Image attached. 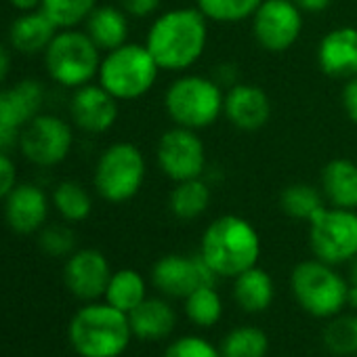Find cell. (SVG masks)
<instances>
[{"mask_svg": "<svg viewBox=\"0 0 357 357\" xmlns=\"http://www.w3.org/2000/svg\"><path fill=\"white\" fill-rule=\"evenodd\" d=\"M143 45L162 72L183 74L208 47V20L198 7L170 9L153 20Z\"/></svg>", "mask_w": 357, "mask_h": 357, "instance_id": "cell-1", "label": "cell"}, {"mask_svg": "<svg viewBox=\"0 0 357 357\" xmlns=\"http://www.w3.org/2000/svg\"><path fill=\"white\" fill-rule=\"evenodd\" d=\"M200 255L219 278H236L259 263L261 238L244 217L223 215L204 229Z\"/></svg>", "mask_w": 357, "mask_h": 357, "instance_id": "cell-2", "label": "cell"}, {"mask_svg": "<svg viewBox=\"0 0 357 357\" xmlns=\"http://www.w3.org/2000/svg\"><path fill=\"white\" fill-rule=\"evenodd\" d=\"M132 330L128 313L109 303H91L82 307L70 324V342L80 357H120Z\"/></svg>", "mask_w": 357, "mask_h": 357, "instance_id": "cell-3", "label": "cell"}, {"mask_svg": "<svg viewBox=\"0 0 357 357\" xmlns=\"http://www.w3.org/2000/svg\"><path fill=\"white\" fill-rule=\"evenodd\" d=\"M225 91L202 74H181L164 93V109L174 126L204 130L223 116Z\"/></svg>", "mask_w": 357, "mask_h": 357, "instance_id": "cell-4", "label": "cell"}, {"mask_svg": "<svg viewBox=\"0 0 357 357\" xmlns=\"http://www.w3.org/2000/svg\"><path fill=\"white\" fill-rule=\"evenodd\" d=\"M160 72L145 45L126 43L103 55L97 80L118 101H135L153 89Z\"/></svg>", "mask_w": 357, "mask_h": 357, "instance_id": "cell-5", "label": "cell"}, {"mask_svg": "<svg viewBox=\"0 0 357 357\" xmlns=\"http://www.w3.org/2000/svg\"><path fill=\"white\" fill-rule=\"evenodd\" d=\"M145 176L147 160L143 151L135 143L118 141L101 151L93 172V185L105 202L124 204L141 192Z\"/></svg>", "mask_w": 357, "mask_h": 357, "instance_id": "cell-6", "label": "cell"}, {"mask_svg": "<svg viewBox=\"0 0 357 357\" xmlns=\"http://www.w3.org/2000/svg\"><path fill=\"white\" fill-rule=\"evenodd\" d=\"M101 51L86 32L76 28L59 30L45 51V68L49 78L66 89H80L99 74Z\"/></svg>", "mask_w": 357, "mask_h": 357, "instance_id": "cell-7", "label": "cell"}, {"mask_svg": "<svg viewBox=\"0 0 357 357\" xmlns=\"http://www.w3.org/2000/svg\"><path fill=\"white\" fill-rule=\"evenodd\" d=\"M290 288L298 307L313 317L330 319L347 307L349 284L334 265L319 259L298 263L292 269Z\"/></svg>", "mask_w": 357, "mask_h": 357, "instance_id": "cell-8", "label": "cell"}, {"mask_svg": "<svg viewBox=\"0 0 357 357\" xmlns=\"http://www.w3.org/2000/svg\"><path fill=\"white\" fill-rule=\"evenodd\" d=\"M309 244L328 265L351 263L357 257V213L326 204L309 221Z\"/></svg>", "mask_w": 357, "mask_h": 357, "instance_id": "cell-9", "label": "cell"}, {"mask_svg": "<svg viewBox=\"0 0 357 357\" xmlns=\"http://www.w3.org/2000/svg\"><path fill=\"white\" fill-rule=\"evenodd\" d=\"M155 162L172 183L198 178L206 170V145L198 130L172 126L158 139Z\"/></svg>", "mask_w": 357, "mask_h": 357, "instance_id": "cell-10", "label": "cell"}, {"mask_svg": "<svg viewBox=\"0 0 357 357\" xmlns=\"http://www.w3.org/2000/svg\"><path fill=\"white\" fill-rule=\"evenodd\" d=\"M74 145V130L70 122L55 114H38L22 128L20 151L40 168H53L68 160Z\"/></svg>", "mask_w": 357, "mask_h": 357, "instance_id": "cell-11", "label": "cell"}, {"mask_svg": "<svg viewBox=\"0 0 357 357\" xmlns=\"http://www.w3.org/2000/svg\"><path fill=\"white\" fill-rule=\"evenodd\" d=\"M303 11L292 0H263L252 15V36L267 53L292 49L305 28Z\"/></svg>", "mask_w": 357, "mask_h": 357, "instance_id": "cell-12", "label": "cell"}, {"mask_svg": "<svg viewBox=\"0 0 357 357\" xmlns=\"http://www.w3.org/2000/svg\"><path fill=\"white\" fill-rule=\"evenodd\" d=\"M217 273L204 261V257L192 255H164L151 267V282L164 294L172 298H185L200 286H215Z\"/></svg>", "mask_w": 357, "mask_h": 357, "instance_id": "cell-13", "label": "cell"}, {"mask_svg": "<svg viewBox=\"0 0 357 357\" xmlns=\"http://www.w3.org/2000/svg\"><path fill=\"white\" fill-rule=\"evenodd\" d=\"M120 114V101L105 91L99 82H89L80 89H74L70 101V116L74 126L89 135L107 132Z\"/></svg>", "mask_w": 357, "mask_h": 357, "instance_id": "cell-14", "label": "cell"}, {"mask_svg": "<svg viewBox=\"0 0 357 357\" xmlns=\"http://www.w3.org/2000/svg\"><path fill=\"white\" fill-rule=\"evenodd\" d=\"M109 278H112L109 263L105 255L95 248H82L72 252L63 269V280L68 290L76 298L89 303L105 294Z\"/></svg>", "mask_w": 357, "mask_h": 357, "instance_id": "cell-15", "label": "cell"}, {"mask_svg": "<svg viewBox=\"0 0 357 357\" xmlns=\"http://www.w3.org/2000/svg\"><path fill=\"white\" fill-rule=\"evenodd\" d=\"M271 99L259 84L238 82L225 91L223 116L227 122L244 132L261 130L271 120Z\"/></svg>", "mask_w": 357, "mask_h": 357, "instance_id": "cell-16", "label": "cell"}, {"mask_svg": "<svg viewBox=\"0 0 357 357\" xmlns=\"http://www.w3.org/2000/svg\"><path fill=\"white\" fill-rule=\"evenodd\" d=\"M3 204L7 225L20 236H28L45 227L51 200L43 188L34 183H17Z\"/></svg>", "mask_w": 357, "mask_h": 357, "instance_id": "cell-17", "label": "cell"}, {"mask_svg": "<svg viewBox=\"0 0 357 357\" xmlns=\"http://www.w3.org/2000/svg\"><path fill=\"white\" fill-rule=\"evenodd\" d=\"M319 70L336 80L357 76V28L340 26L330 30L317 45Z\"/></svg>", "mask_w": 357, "mask_h": 357, "instance_id": "cell-18", "label": "cell"}, {"mask_svg": "<svg viewBox=\"0 0 357 357\" xmlns=\"http://www.w3.org/2000/svg\"><path fill=\"white\" fill-rule=\"evenodd\" d=\"M45 103V86L34 78L20 80L17 84L0 91V120L24 128L30 120H34Z\"/></svg>", "mask_w": 357, "mask_h": 357, "instance_id": "cell-19", "label": "cell"}, {"mask_svg": "<svg viewBox=\"0 0 357 357\" xmlns=\"http://www.w3.org/2000/svg\"><path fill=\"white\" fill-rule=\"evenodd\" d=\"M319 190L328 206L357 211V162L349 158L330 160L321 168Z\"/></svg>", "mask_w": 357, "mask_h": 357, "instance_id": "cell-20", "label": "cell"}, {"mask_svg": "<svg viewBox=\"0 0 357 357\" xmlns=\"http://www.w3.org/2000/svg\"><path fill=\"white\" fill-rule=\"evenodd\" d=\"M57 32L59 28L51 22V17L43 9H36L20 13L13 20L9 28V43L22 55H36L47 51Z\"/></svg>", "mask_w": 357, "mask_h": 357, "instance_id": "cell-21", "label": "cell"}, {"mask_svg": "<svg viewBox=\"0 0 357 357\" xmlns=\"http://www.w3.org/2000/svg\"><path fill=\"white\" fill-rule=\"evenodd\" d=\"M84 26H86L84 32L99 47L101 53L114 51V49L128 43L130 24H128V15H126V11L122 7L99 5L89 15Z\"/></svg>", "mask_w": 357, "mask_h": 357, "instance_id": "cell-22", "label": "cell"}, {"mask_svg": "<svg viewBox=\"0 0 357 357\" xmlns=\"http://www.w3.org/2000/svg\"><path fill=\"white\" fill-rule=\"evenodd\" d=\"M132 336L141 340H162L170 336L176 324V313L164 298H145L128 313Z\"/></svg>", "mask_w": 357, "mask_h": 357, "instance_id": "cell-23", "label": "cell"}, {"mask_svg": "<svg viewBox=\"0 0 357 357\" xmlns=\"http://www.w3.org/2000/svg\"><path fill=\"white\" fill-rule=\"evenodd\" d=\"M213 200L211 185L204 181L202 176L198 178H188V181H178L168 194V211L174 219L190 223L200 219Z\"/></svg>", "mask_w": 357, "mask_h": 357, "instance_id": "cell-24", "label": "cell"}, {"mask_svg": "<svg viewBox=\"0 0 357 357\" xmlns=\"http://www.w3.org/2000/svg\"><path fill=\"white\" fill-rule=\"evenodd\" d=\"M234 298L246 313H261L271 307L275 296L273 278L259 265L234 278Z\"/></svg>", "mask_w": 357, "mask_h": 357, "instance_id": "cell-25", "label": "cell"}, {"mask_svg": "<svg viewBox=\"0 0 357 357\" xmlns=\"http://www.w3.org/2000/svg\"><path fill=\"white\" fill-rule=\"evenodd\" d=\"M326 206L324 194L311 183H292L280 194V208L286 217L294 221L309 223Z\"/></svg>", "mask_w": 357, "mask_h": 357, "instance_id": "cell-26", "label": "cell"}, {"mask_svg": "<svg viewBox=\"0 0 357 357\" xmlns=\"http://www.w3.org/2000/svg\"><path fill=\"white\" fill-rule=\"evenodd\" d=\"M103 296L112 307H116L124 313H130L137 305H141L147 298V286L139 271L120 269V271L112 273Z\"/></svg>", "mask_w": 357, "mask_h": 357, "instance_id": "cell-27", "label": "cell"}, {"mask_svg": "<svg viewBox=\"0 0 357 357\" xmlns=\"http://www.w3.org/2000/svg\"><path fill=\"white\" fill-rule=\"evenodd\" d=\"M51 204L68 223H82L93 213V198L78 181H61L51 194Z\"/></svg>", "mask_w": 357, "mask_h": 357, "instance_id": "cell-28", "label": "cell"}, {"mask_svg": "<svg viewBox=\"0 0 357 357\" xmlns=\"http://www.w3.org/2000/svg\"><path fill=\"white\" fill-rule=\"evenodd\" d=\"M269 336L257 326H238L221 342L223 357H267Z\"/></svg>", "mask_w": 357, "mask_h": 357, "instance_id": "cell-29", "label": "cell"}, {"mask_svg": "<svg viewBox=\"0 0 357 357\" xmlns=\"http://www.w3.org/2000/svg\"><path fill=\"white\" fill-rule=\"evenodd\" d=\"M326 349L332 355H355L357 353V313H344L330 317L324 336H321Z\"/></svg>", "mask_w": 357, "mask_h": 357, "instance_id": "cell-30", "label": "cell"}, {"mask_svg": "<svg viewBox=\"0 0 357 357\" xmlns=\"http://www.w3.org/2000/svg\"><path fill=\"white\" fill-rule=\"evenodd\" d=\"M185 313L200 328H211V326L219 324V319L223 315V301H221L217 288L200 286L194 292H190L185 296Z\"/></svg>", "mask_w": 357, "mask_h": 357, "instance_id": "cell-31", "label": "cell"}, {"mask_svg": "<svg viewBox=\"0 0 357 357\" xmlns=\"http://www.w3.org/2000/svg\"><path fill=\"white\" fill-rule=\"evenodd\" d=\"M198 9L215 24H240L252 20L263 0H196Z\"/></svg>", "mask_w": 357, "mask_h": 357, "instance_id": "cell-32", "label": "cell"}, {"mask_svg": "<svg viewBox=\"0 0 357 357\" xmlns=\"http://www.w3.org/2000/svg\"><path fill=\"white\" fill-rule=\"evenodd\" d=\"M99 7V0H43V11L59 30L78 28Z\"/></svg>", "mask_w": 357, "mask_h": 357, "instance_id": "cell-33", "label": "cell"}, {"mask_svg": "<svg viewBox=\"0 0 357 357\" xmlns=\"http://www.w3.org/2000/svg\"><path fill=\"white\" fill-rule=\"evenodd\" d=\"M38 244L49 257H66L74 252L76 236L66 225H49L38 231Z\"/></svg>", "mask_w": 357, "mask_h": 357, "instance_id": "cell-34", "label": "cell"}, {"mask_svg": "<svg viewBox=\"0 0 357 357\" xmlns=\"http://www.w3.org/2000/svg\"><path fill=\"white\" fill-rule=\"evenodd\" d=\"M162 357H223L211 340L202 336H181L166 347Z\"/></svg>", "mask_w": 357, "mask_h": 357, "instance_id": "cell-35", "label": "cell"}, {"mask_svg": "<svg viewBox=\"0 0 357 357\" xmlns=\"http://www.w3.org/2000/svg\"><path fill=\"white\" fill-rule=\"evenodd\" d=\"M17 185V168L9 153H0V202L13 192Z\"/></svg>", "mask_w": 357, "mask_h": 357, "instance_id": "cell-36", "label": "cell"}, {"mask_svg": "<svg viewBox=\"0 0 357 357\" xmlns=\"http://www.w3.org/2000/svg\"><path fill=\"white\" fill-rule=\"evenodd\" d=\"M162 5V0H120V7L126 11L128 17L145 20L151 17Z\"/></svg>", "mask_w": 357, "mask_h": 357, "instance_id": "cell-37", "label": "cell"}, {"mask_svg": "<svg viewBox=\"0 0 357 357\" xmlns=\"http://www.w3.org/2000/svg\"><path fill=\"white\" fill-rule=\"evenodd\" d=\"M342 107L347 118L357 126V76L351 80H344L342 86Z\"/></svg>", "mask_w": 357, "mask_h": 357, "instance_id": "cell-38", "label": "cell"}, {"mask_svg": "<svg viewBox=\"0 0 357 357\" xmlns=\"http://www.w3.org/2000/svg\"><path fill=\"white\" fill-rule=\"evenodd\" d=\"M213 80H215L223 91L231 89L234 84H238V82H240L238 66H234V63H221V66H217V68H215V76H213Z\"/></svg>", "mask_w": 357, "mask_h": 357, "instance_id": "cell-39", "label": "cell"}, {"mask_svg": "<svg viewBox=\"0 0 357 357\" xmlns=\"http://www.w3.org/2000/svg\"><path fill=\"white\" fill-rule=\"evenodd\" d=\"M20 137H22V128H15L0 120V153H9L11 149L20 147Z\"/></svg>", "mask_w": 357, "mask_h": 357, "instance_id": "cell-40", "label": "cell"}, {"mask_svg": "<svg viewBox=\"0 0 357 357\" xmlns=\"http://www.w3.org/2000/svg\"><path fill=\"white\" fill-rule=\"evenodd\" d=\"M303 13H324L332 7L334 0H292Z\"/></svg>", "mask_w": 357, "mask_h": 357, "instance_id": "cell-41", "label": "cell"}, {"mask_svg": "<svg viewBox=\"0 0 357 357\" xmlns=\"http://www.w3.org/2000/svg\"><path fill=\"white\" fill-rule=\"evenodd\" d=\"M9 72H11V53L3 43H0V84L7 80Z\"/></svg>", "mask_w": 357, "mask_h": 357, "instance_id": "cell-42", "label": "cell"}, {"mask_svg": "<svg viewBox=\"0 0 357 357\" xmlns=\"http://www.w3.org/2000/svg\"><path fill=\"white\" fill-rule=\"evenodd\" d=\"M11 7L17 9L20 13H28V11H36L43 7V0H9Z\"/></svg>", "mask_w": 357, "mask_h": 357, "instance_id": "cell-43", "label": "cell"}, {"mask_svg": "<svg viewBox=\"0 0 357 357\" xmlns=\"http://www.w3.org/2000/svg\"><path fill=\"white\" fill-rule=\"evenodd\" d=\"M347 305L357 311V284H351L347 290Z\"/></svg>", "mask_w": 357, "mask_h": 357, "instance_id": "cell-44", "label": "cell"}, {"mask_svg": "<svg viewBox=\"0 0 357 357\" xmlns=\"http://www.w3.org/2000/svg\"><path fill=\"white\" fill-rule=\"evenodd\" d=\"M351 282L357 284V257L351 261Z\"/></svg>", "mask_w": 357, "mask_h": 357, "instance_id": "cell-45", "label": "cell"}]
</instances>
